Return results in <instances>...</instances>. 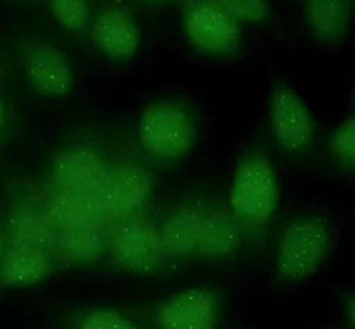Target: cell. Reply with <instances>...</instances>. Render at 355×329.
Returning <instances> with one entry per match:
<instances>
[{
    "instance_id": "2e32d148",
    "label": "cell",
    "mask_w": 355,
    "mask_h": 329,
    "mask_svg": "<svg viewBox=\"0 0 355 329\" xmlns=\"http://www.w3.org/2000/svg\"><path fill=\"white\" fill-rule=\"evenodd\" d=\"M107 246L108 232L104 225H83L57 230L55 255L71 262H90L96 261Z\"/></svg>"
},
{
    "instance_id": "3957f363",
    "label": "cell",
    "mask_w": 355,
    "mask_h": 329,
    "mask_svg": "<svg viewBox=\"0 0 355 329\" xmlns=\"http://www.w3.org/2000/svg\"><path fill=\"white\" fill-rule=\"evenodd\" d=\"M331 232L320 218L301 217L291 221L279 242L276 269L283 280L301 282L313 275L324 261Z\"/></svg>"
},
{
    "instance_id": "5b68a950",
    "label": "cell",
    "mask_w": 355,
    "mask_h": 329,
    "mask_svg": "<svg viewBox=\"0 0 355 329\" xmlns=\"http://www.w3.org/2000/svg\"><path fill=\"white\" fill-rule=\"evenodd\" d=\"M107 250L116 265L137 273L157 271L168 255L161 229L144 218L118 223L108 233Z\"/></svg>"
},
{
    "instance_id": "5bb4252c",
    "label": "cell",
    "mask_w": 355,
    "mask_h": 329,
    "mask_svg": "<svg viewBox=\"0 0 355 329\" xmlns=\"http://www.w3.org/2000/svg\"><path fill=\"white\" fill-rule=\"evenodd\" d=\"M28 76L39 93L44 96H62L72 87V71L55 49L37 46L28 56Z\"/></svg>"
},
{
    "instance_id": "7402d4cb",
    "label": "cell",
    "mask_w": 355,
    "mask_h": 329,
    "mask_svg": "<svg viewBox=\"0 0 355 329\" xmlns=\"http://www.w3.org/2000/svg\"><path fill=\"white\" fill-rule=\"evenodd\" d=\"M349 317H351V321H352V325L355 328V296L351 298L349 301Z\"/></svg>"
},
{
    "instance_id": "ac0fdd59",
    "label": "cell",
    "mask_w": 355,
    "mask_h": 329,
    "mask_svg": "<svg viewBox=\"0 0 355 329\" xmlns=\"http://www.w3.org/2000/svg\"><path fill=\"white\" fill-rule=\"evenodd\" d=\"M55 18L69 31H80L90 18L87 0H50Z\"/></svg>"
},
{
    "instance_id": "44dd1931",
    "label": "cell",
    "mask_w": 355,
    "mask_h": 329,
    "mask_svg": "<svg viewBox=\"0 0 355 329\" xmlns=\"http://www.w3.org/2000/svg\"><path fill=\"white\" fill-rule=\"evenodd\" d=\"M79 329H137L129 319L112 311H93L86 314Z\"/></svg>"
},
{
    "instance_id": "d4e9b609",
    "label": "cell",
    "mask_w": 355,
    "mask_h": 329,
    "mask_svg": "<svg viewBox=\"0 0 355 329\" xmlns=\"http://www.w3.org/2000/svg\"><path fill=\"white\" fill-rule=\"evenodd\" d=\"M354 108H355V94H354Z\"/></svg>"
},
{
    "instance_id": "484cf974",
    "label": "cell",
    "mask_w": 355,
    "mask_h": 329,
    "mask_svg": "<svg viewBox=\"0 0 355 329\" xmlns=\"http://www.w3.org/2000/svg\"><path fill=\"white\" fill-rule=\"evenodd\" d=\"M0 250H1V237H0Z\"/></svg>"
},
{
    "instance_id": "8992f818",
    "label": "cell",
    "mask_w": 355,
    "mask_h": 329,
    "mask_svg": "<svg viewBox=\"0 0 355 329\" xmlns=\"http://www.w3.org/2000/svg\"><path fill=\"white\" fill-rule=\"evenodd\" d=\"M183 26L191 44L205 54H227L237 49L240 28L214 0H183Z\"/></svg>"
},
{
    "instance_id": "9c48e42d",
    "label": "cell",
    "mask_w": 355,
    "mask_h": 329,
    "mask_svg": "<svg viewBox=\"0 0 355 329\" xmlns=\"http://www.w3.org/2000/svg\"><path fill=\"white\" fill-rule=\"evenodd\" d=\"M105 174L103 158L89 149L64 150L51 162V180L57 190L96 193Z\"/></svg>"
},
{
    "instance_id": "4fadbf2b",
    "label": "cell",
    "mask_w": 355,
    "mask_h": 329,
    "mask_svg": "<svg viewBox=\"0 0 355 329\" xmlns=\"http://www.w3.org/2000/svg\"><path fill=\"white\" fill-rule=\"evenodd\" d=\"M6 240L10 247H22L55 255L57 229L43 210L21 207L6 223Z\"/></svg>"
},
{
    "instance_id": "7c38bea8",
    "label": "cell",
    "mask_w": 355,
    "mask_h": 329,
    "mask_svg": "<svg viewBox=\"0 0 355 329\" xmlns=\"http://www.w3.org/2000/svg\"><path fill=\"white\" fill-rule=\"evenodd\" d=\"M43 211L57 230L104 225L108 214L96 193L80 194L57 189L49 196Z\"/></svg>"
},
{
    "instance_id": "8fae6325",
    "label": "cell",
    "mask_w": 355,
    "mask_h": 329,
    "mask_svg": "<svg viewBox=\"0 0 355 329\" xmlns=\"http://www.w3.org/2000/svg\"><path fill=\"white\" fill-rule=\"evenodd\" d=\"M93 39L97 47L111 60L128 61L140 46V31L123 11L105 10L93 22Z\"/></svg>"
},
{
    "instance_id": "ba28073f",
    "label": "cell",
    "mask_w": 355,
    "mask_h": 329,
    "mask_svg": "<svg viewBox=\"0 0 355 329\" xmlns=\"http://www.w3.org/2000/svg\"><path fill=\"white\" fill-rule=\"evenodd\" d=\"M216 300L212 292L190 287L166 298L158 308L159 329H212Z\"/></svg>"
},
{
    "instance_id": "30bf717a",
    "label": "cell",
    "mask_w": 355,
    "mask_h": 329,
    "mask_svg": "<svg viewBox=\"0 0 355 329\" xmlns=\"http://www.w3.org/2000/svg\"><path fill=\"white\" fill-rule=\"evenodd\" d=\"M150 187V176L144 168L122 165L107 169L96 194L108 214H126L146 201Z\"/></svg>"
},
{
    "instance_id": "ffe728a7",
    "label": "cell",
    "mask_w": 355,
    "mask_h": 329,
    "mask_svg": "<svg viewBox=\"0 0 355 329\" xmlns=\"http://www.w3.org/2000/svg\"><path fill=\"white\" fill-rule=\"evenodd\" d=\"M237 22H259L268 14L266 0H214Z\"/></svg>"
},
{
    "instance_id": "9a60e30c",
    "label": "cell",
    "mask_w": 355,
    "mask_h": 329,
    "mask_svg": "<svg viewBox=\"0 0 355 329\" xmlns=\"http://www.w3.org/2000/svg\"><path fill=\"white\" fill-rule=\"evenodd\" d=\"M304 15L313 35L326 44L338 43L351 18L349 0H304Z\"/></svg>"
},
{
    "instance_id": "52a82bcc",
    "label": "cell",
    "mask_w": 355,
    "mask_h": 329,
    "mask_svg": "<svg viewBox=\"0 0 355 329\" xmlns=\"http://www.w3.org/2000/svg\"><path fill=\"white\" fill-rule=\"evenodd\" d=\"M269 121L279 144L291 153L308 149L315 124L302 99L287 85L276 83L269 97Z\"/></svg>"
},
{
    "instance_id": "e0dca14e",
    "label": "cell",
    "mask_w": 355,
    "mask_h": 329,
    "mask_svg": "<svg viewBox=\"0 0 355 329\" xmlns=\"http://www.w3.org/2000/svg\"><path fill=\"white\" fill-rule=\"evenodd\" d=\"M50 255L36 250L10 247L1 260L0 279L8 286L37 283L50 269Z\"/></svg>"
},
{
    "instance_id": "7a4b0ae2",
    "label": "cell",
    "mask_w": 355,
    "mask_h": 329,
    "mask_svg": "<svg viewBox=\"0 0 355 329\" xmlns=\"http://www.w3.org/2000/svg\"><path fill=\"white\" fill-rule=\"evenodd\" d=\"M279 204V185L269 158L257 150L245 153L237 162L232 189L230 210L243 223L268 219Z\"/></svg>"
},
{
    "instance_id": "d6986e66",
    "label": "cell",
    "mask_w": 355,
    "mask_h": 329,
    "mask_svg": "<svg viewBox=\"0 0 355 329\" xmlns=\"http://www.w3.org/2000/svg\"><path fill=\"white\" fill-rule=\"evenodd\" d=\"M331 151L341 162L355 169V117L336 129L331 137Z\"/></svg>"
},
{
    "instance_id": "6da1fadb",
    "label": "cell",
    "mask_w": 355,
    "mask_h": 329,
    "mask_svg": "<svg viewBox=\"0 0 355 329\" xmlns=\"http://www.w3.org/2000/svg\"><path fill=\"white\" fill-rule=\"evenodd\" d=\"M168 255L218 258L236 251L243 240V222L222 207L184 204L175 208L161 228Z\"/></svg>"
},
{
    "instance_id": "277c9868",
    "label": "cell",
    "mask_w": 355,
    "mask_h": 329,
    "mask_svg": "<svg viewBox=\"0 0 355 329\" xmlns=\"http://www.w3.org/2000/svg\"><path fill=\"white\" fill-rule=\"evenodd\" d=\"M139 139L148 154L158 158H178L191 149L196 140V125L182 104L161 101L143 111L139 121Z\"/></svg>"
},
{
    "instance_id": "cb8c5ba5",
    "label": "cell",
    "mask_w": 355,
    "mask_h": 329,
    "mask_svg": "<svg viewBox=\"0 0 355 329\" xmlns=\"http://www.w3.org/2000/svg\"><path fill=\"white\" fill-rule=\"evenodd\" d=\"M148 1H153V3H165V1H169V0H148Z\"/></svg>"
},
{
    "instance_id": "603a6c76",
    "label": "cell",
    "mask_w": 355,
    "mask_h": 329,
    "mask_svg": "<svg viewBox=\"0 0 355 329\" xmlns=\"http://www.w3.org/2000/svg\"><path fill=\"white\" fill-rule=\"evenodd\" d=\"M3 119H4V104H3V101L0 99V126L3 124Z\"/></svg>"
}]
</instances>
